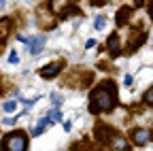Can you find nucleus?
I'll return each mask as SVG.
<instances>
[{"mask_svg": "<svg viewBox=\"0 0 153 151\" xmlns=\"http://www.w3.org/2000/svg\"><path fill=\"white\" fill-rule=\"evenodd\" d=\"M11 26H13V19H11V17H2V19H0V45L9 39Z\"/></svg>", "mask_w": 153, "mask_h": 151, "instance_id": "6", "label": "nucleus"}, {"mask_svg": "<svg viewBox=\"0 0 153 151\" xmlns=\"http://www.w3.org/2000/svg\"><path fill=\"white\" fill-rule=\"evenodd\" d=\"M15 109H17V102H15V100H7V102H4V111H7V113H13Z\"/></svg>", "mask_w": 153, "mask_h": 151, "instance_id": "13", "label": "nucleus"}, {"mask_svg": "<svg viewBox=\"0 0 153 151\" xmlns=\"http://www.w3.org/2000/svg\"><path fill=\"white\" fill-rule=\"evenodd\" d=\"M43 49H45V36H43V34H38V36H32V39H28V51H30L32 55L41 53Z\"/></svg>", "mask_w": 153, "mask_h": 151, "instance_id": "5", "label": "nucleus"}, {"mask_svg": "<svg viewBox=\"0 0 153 151\" xmlns=\"http://www.w3.org/2000/svg\"><path fill=\"white\" fill-rule=\"evenodd\" d=\"M104 26H106V17H104V15H98V17L94 19V28H96V30H102Z\"/></svg>", "mask_w": 153, "mask_h": 151, "instance_id": "11", "label": "nucleus"}, {"mask_svg": "<svg viewBox=\"0 0 153 151\" xmlns=\"http://www.w3.org/2000/svg\"><path fill=\"white\" fill-rule=\"evenodd\" d=\"M145 39H147V34H145V32H138V36H136V39L132 36V45H130V51H136V49H140V45L145 43Z\"/></svg>", "mask_w": 153, "mask_h": 151, "instance_id": "9", "label": "nucleus"}, {"mask_svg": "<svg viewBox=\"0 0 153 151\" xmlns=\"http://www.w3.org/2000/svg\"><path fill=\"white\" fill-rule=\"evenodd\" d=\"M145 102H147L149 106H153V87H149V89L145 91Z\"/></svg>", "mask_w": 153, "mask_h": 151, "instance_id": "12", "label": "nucleus"}, {"mask_svg": "<svg viewBox=\"0 0 153 151\" xmlns=\"http://www.w3.org/2000/svg\"><path fill=\"white\" fill-rule=\"evenodd\" d=\"M117 106V91H115L113 81H104L102 85H98L91 96H89V113H108Z\"/></svg>", "mask_w": 153, "mask_h": 151, "instance_id": "1", "label": "nucleus"}, {"mask_svg": "<svg viewBox=\"0 0 153 151\" xmlns=\"http://www.w3.org/2000/svg\"><path fill=\"white\" fill-rule=\"evenodd\" d=\"M130 15H132V9H130V7H121L119 13H117V17H115V19H117V26H123V24L128 22Z\"/></svg>", "mask_w": 153, "mask_h": 151, "instance_id": "8", "label": "nucleus"}, {"mask_svg": "<svg viewBox=\"0 0 153 151\" xmlns=\"http://www.w3.org/2000/svg\"><path fill=\"white\" fill-rule=\"evenodd\" d=\"M26 147H28V136L24 132H11L2 141L4 151H26Z\"/></svg>", "mask_w": 153, "mask_h": 151, "instance_id": "2", "label": "nucleus"}, {"mask_svg": "<svg viewBox=\"0 0 153 151\" xmlns=\"http://www.w3.org/2000/svg\"><path fill=\"white\" fill-rule=\"evenodd\" d=\"M119 43H121V41H119L117 32L108 36V41H106V47H108V53L113 55V58H115V55H119V51H121V49H119Z\"/></svg>", "mask_w": 153, "mask_h": 151, "instance_id": "7", "label": "nucleus"}, {"mask_svg": "<svg viewBox=\"0 0 153 151\" xmlns=\"http://www.w3.org/2000/svg\"><path fill=\"white\" fill-rule=\"evenodd\" d=\"M9 62H11V64H19V55H17V51H11V53H9Z\"/></svg>", "mask_w": 153, "mask_h": 151, "instance_id": "14", "label": "nucleus"}, {"mask_svg": "<svg viewBox=\"0 0 153 151\" xmlns=\"http://www.w3.org/2000/svg\"><path fill=\"white\" fill-rule=\"evenodd\" d=\"M123 83H126L128 87L132 85V74H126V77H123Z\"/></svg>", "mask_w": 153, "mask_h": 151, "instance_id": "20", "label": "nucleus"}, {"mask_svg": "<svg viewBox=\"0 0 153 151\" xmlns=\"http://www.w3.org/2000/svg\"><path fill=\"white\" fill-rule=\"evenodd\" d=\"M68 2H76V0H68Z\"/></svg>", "mask_w": 153, "mask_h": 151, "instance_id": "23", "label": "nucleus"}, {"mask_svg": "<svg viewBox=\"0 0 153 151\" xmlns=\"http://www.w3.org/2000/svg\"><path fill=\"white\" fill-rule=\"evenodd\" d=\"M62 68H64L62 62H51V64H47L45 68H41V77H43V79H53L55 74L62 72Z\"/></svg>", "mask_w": 153, "mask_h": 151, "instance_id": "4", "label": "nucleus"}, {"mask_svg": "<svg viewBox=\"0 0 153 151\" xmlns=\"http://www.w3.org/2000/svg\"><path fill=\"white\" fill-rule=\"evenodd\" d=\"M15 121H17V117H7V119H4L2 123H4V126H13Z\"/></svg>", "mask_w": 153, "mask_h": 151, "instance_id": "17", "label": "nucleus"}, {"mask_svg": "<svg viewBox=\"0 0 153 151\" xmlns=\"http://www.w3.org/2000/svg\"><path fill=\"white\" fill-rule=\"evenodd\" d=\"M94 47H96V41H94V39H89V41L85 43V49H94Z\"/></svg>", "mask_w": 153, "mask_h": 151, "instance_id": "18", "label": "nucleus"}, {"mask_svg": "<svg viewBox=\"0 0 153 151\" xmlns=\"http://www.w3.org/2000/svg\"><path fill=\"white\" fill-rule=\"evenodd\" d=\"M43 130H45V128H41V126H36V128H34V130L30 132V134H32V136H38V134H43Z\"/></svg>", "mask_w": 153, "mask_h": 151, "instance_id": "16", "label": "nucleus"}, {"mask_svg": "<svg viewBox=\"0 0 153 151\" xmlns=\"http://www.w3.org/2000/svg\"><path fill=\"white\" fill-rule=\"evenodd\" d=\"M51 100H53V104H55V109L62 104V98H60V94H51Z\"/></svg>", "mask_w": 153, "mask_h": 151, "instance_id": "15", "label": "nucleus"}, {"mask_svg": "<svg viewBox=\"0 0 153 151\" xmlns=\"http://www.w3.org/2000/svg\"><path fill=\"white\" fill-rule=\"evenodd\" d=\"M62 126H64V130H66V132H68V130H70V128H72V123H70V121H64V123H62Z\"/></svg>", "mask_w": 153, "mask_h": 151, "instance_id": "22", "label": "nucleus"}, {"mask_svg": "<svg viewBox=\"0 0 153 151\" xmlns=\"http://www.w3.org/2000/svg\"><path fill=\"white\" fill-rule=\"evenodd\" d=\"M47 117L55 123V121H62V113H60V109H55V106H53V109L49 111V115H47Z\"/></svg>", "mask_w": 153, "mask_h": 151, "instance_id": "10", "label": "nucleus"}, {"mask_svg": "<svg viewBox=\"0 0 153 151\" xmlns=\"http://www.w3.org/2000/svg\"><path fill=\"white\" fill-rule=\"evenodd\" d=\"M132 2H134V7H143V4H145V0H132Z\"/></svg>", "mask_w": 153, "mask_h": 151, "instance_id": "21", "label": "nucleus"}, {"mask_svg": "<svg viewBox=\"0 0 153 151\" xmlns=\"http://www.w3.org/2000/svg\"><path fill=\"white\" fill-rule=\"evenodd\" d=\"M106 2H113V0H91V4H96V7H98V4H106Z\"/></svg>", "mask_w": 153, "mask_h": 151, "instance_id": "19", "label": "nucleus"}, {"mask_svg": "<svg viewBox=\"0 0 153 151\" xmlns=\"http://www.w3.org/2000/svg\"><path fill=\"white\" fill-rule=\"evenodd\" d=\"M132 141H134V145H138V147H143V145H147L151 138H153V132L151 130H147V128H136V130H132Z\"/></svg>", "mask_w": 153, "mask_h": 151, "instance_id": "3", "label": "nucleus"}]
</instances>
